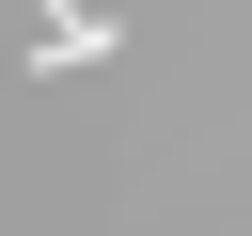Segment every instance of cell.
<instances>
[{
    "label": "cell",
    "mask_w": 252,
    "mask_h": 236,
    "mask_svg": "<svg viewBox=\"0 0 252 236\" xmlns=\"http://www.w3.org/2000/svg\"><path fill=\"white\" fill-rule=\"evenodd\" d=\"M110 47V16H79V0H32V79H63V63H94Z\"/></svg>",
    "instance_id": "6da1fadb"
}]
</instances>
